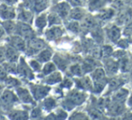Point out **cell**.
<instances>
[{
  "label": "cell",
  "mask_w": 132,
  "mask_h": 120,
  "mask_svg": "<svg viewBox=\"0 0 132 120\" xmlns=\"http://www.w3.org/2000/svg\"><path fill=\"white\" fill-rule=\"evenodd\" d=\"M0 15H1V17H4V18L8 19V18H12V17H14L15 14H14L13 9H11V8H9L8 6H6V5H3V6H1Z\"/></svg>",
  "instance_id": "obj_1"
},
{
  "label": "cell",
  "mask_w": 132,
  "mask_h": 120,
  "mask_svg": "<svg viewBox=\"0 0 132 120\" xmlns=\"http://www.w3.org/2000/svg\"><path fill=\"white\" fill-rule=\"evenodd\" d=\"M62 30L58 27H53L52 28L50 31H48L47 33V37L49 39H55V38H58L59 36H61L62 35Z\"/></svg>",
  "instance_id": "obj_2"
},
{
  "label": "cell",
  "mask_w": 132,
  "mask_h": 120,
  "mask_svg": "<svg viewBox=\"0 0 132 120\" xmlns=\"http://www.w3.org/2000/svg\"><path fill=\"white\" fill-rule=\"evenodd\" d=\"M20 32L26 38H30V36H31L32 33H33V31H32L31 27L24 24H20Z\"/></svg>",
  "instance_id": "obj_3"
},
{
  "label": "cell",
  "mask_w": 132,
  "mask_h": 120,
  "mask_svg": "<svg viewBox=\"0 0 132 120\" xmlns=\"http://www.w3.org/2000/svg\"><path fill=\"white\" fill-rule=\"evenodd\" d=\"M109 36L113 42L117 41L119 37V29L118 27H116V26L111 27L110 29V31H109Z\"/></svg>",
  "instance_id": "obj_4"
},
{
  "label": "cell",
  "mask_w": 132,
  "mask_h": 120,
  "mask_svg": "<svg viewBox=\"0 0 132 120\" xmlns=\"http://www.w3.org/2000/svg\"><path fill=\"white\" fill-rule=\"evenodd\" d=\"M13 40V44L15 48L17 49H20V50H24V42L22 38L18 36H15L12 38Z\"/></svg>",
  "instance_id": "obj_5"
},
{
  "label": "cell",
  "mask_w": 132,
  "mask_h": 120,
  "mask_svg": "<svg viewBox=\"0 0 132 120\" xmlns=\"http://www.w3.org/2000/svg\"><path fill=\"white\" fill-rule=\"evenodd\" d=\"M92 77L95 79L96 81H101L104 78V71L102 69H97L92 73Z\"/></svg>",
  "instance_id": "obj_6"
},
{
  "label": "cell",
  "mask_w": 132,
  "mask_h": 120,
  "mask_svg": "<svg viewBox=\"0 0 132 120\" xmlns=\"http://www.w3.org/2000/svg\"><path fill=\"white\" fill-rule=\"evenodd\" d=\"M30 46L32 47V49L40 50L44 47V42H42V40H31Z\"/></svg>",
  "instance_id": "obj_7"
},
{
  "label": "cell",
  "mask_w": 132,
  "mask_h": 120,
  "mask_svg": "<svg viewBox=\"0 0 132 120\" xmlns=\"http://www.w3.org/2000/svg\"><path fill=\"white\" fill-rule=\"evenodd\" d=\"M6 54H7V58H8V60H9L10 62H15V61H16L17 54H16V52H15L14 49H12V48L7 49Z\"/></svg>",
  "instance_id": "obj_8"
},
{
  "label": "cell",
  "mask_w": 132,
  "mask_h": 120,
  "mask_svg": "<svg viewBox=\"0 0 132 120\" xmlns=\"http://www.w3.org/2000/svg\"><path fill=\"white\" fill-rule=\"evenodd\" d=\"M11 117L13 120H26L27 116L24 112H15Z\"/></svg>",
  "instance_id": "obj_9"
},
{
  "label": "cell",
  "mask_w": 132,
  "mask_h": 120,
  "mask_svg": "<svg viewBox=\"0 0 132 120\" xmlns=\"http://www.w3.org/2000/svg\"><path fill=\"white\" fill-rule=\"evenodd\" d=\"M47 89L44 87H37V89L35 90V94L36 96V98H41V97H44V95L47 93Z\"/></svg>",
  "instance_id": "obj_10"
},
{
  "label": "cell",
  "mask_w": 132,
  "mask_h": 120,
  "mask_svg": "<svg viewBox=\"0 0 132 120\" xmlns=\"http://www.w3.org/2000/svg\"><path fill=\"white\" fill-rule=\"evenodd\" d=\"M19 95H20V97L22 98V99L24 100V101L30 102L32 100L31 98H30L29 93H28V91L26 90V89H19Z\"/></svg>",
  "instance_id": "obj_11"
},
{
  "label": "cell",
  "mask_w": 132,
  "mask_h": 120,
  "mask_svg": "<svg viewBox=\"0 0 132 120\" xmlns=\"http://www.w3.org/2000/svg\"><path fill=\"white\" fill-rule=\"evenodd\" d=\"M32 14L31 12L29 11H23L21 12L20 14V19L24 21H26V22H29L30 20H32Z\"/></svg>",
  "instance_id": "obj_12"
},
{
  "label": "cell",
  "mask_w": 132,
  "mask_h": 120,
  "mask_svg": "<svg viewBox=\"0 0 132 120\" xmlns=\"http://www.w3.org/2000/svg\"><path fill=\"white\" fill-rule=\"evenodd\" d=\"M3 100L6 102H12L15 100V97L10 91H6L3 95Z\"/></svg>",
  "instance_id": "obj_13"
},
{
  "label": "cell",
  "mask_w": 132,
  "mask_h": 120,
  "mask_svg": "<svg viewBox=\"0 0 132 120\" xmlns=\"http://www.w3.org/2000/svg\"><path fill=\"white\" fill-rule=\"evenodd\" d=\"M51 58V53L49 51H44L39 55V60L41 62H46Z\"/></svg>",
  "instance_id": "obj_14"
},
{
  "label": "cell",
  "mask_w": 132,
  "mask_h": 120,
  "mask_svg": "<svg viewBox=\"0 0 132 120\" xmlns=\"http://www.w3.org/2000/svg\"><path fill=\"white\" fill-rule=\"evenodd\" d=\"M82 15H83V11L81 9H79V8H76V9H74L73 11L72 12V17L74 19L81 18Z\"/></svg>",
  "instance_id": "obj_15"
},
{
  "label": "cell",
  "mask_w": 132,
  "mask_h": 120,
  "mask_svg": "<svg viewBox=\"0 0 132 120\" xmlns=\"http://www.w3.org/2000/svg\"><path fill=\"white\" fill-rule=\"evenodd\" d=\"M46 20H45V15H41L39 18H37L36 21V25L39 28H43L44 26H45Z\"/></svg>",
  "instance_id": "obj_16"
},
{
  "label": "cell",
  "mask_w": 132,
  "mask_h": 120,
  "mask_svg": "<svg viewBox=\"0 0 132 120\" xmlns=\"http://www.w3.org/2000/svg\"><path fill=\"white\" fill-rule=\"evenodd\" d=\"M61 80V75L59 73H54L53 75H52L51 77H49V79L47 80V81L49 83H54V82H58Z\"/></svg>",
  "instance_id": "obj_17"
},
{
  "label": "cell",
  "mask_w": 132,
  "mask_h": 120,
  "mask_svg": "<svg viewBox=\"0 0 132 120\" xmlns=\"http://www.w3.org/2000/svg\"><path fill=\"white\" fill-rule=\"evenodd\" d=\"M69 8H68V6L65 4H61L60 6H59V14H60L61 15H65L66 14L68 13Z\"/></svg>",
  "instance_id": "obj_18"
},
{
  "label": "cell",
  "mask_w": 132,
  "mask_h": 120,
  "mask_svg": "<svg viewBox=\"0 0 132 120\" xmlns=\"http://www.w3.org/2000/svg\"><path fill=\"white\" fill-rule=\"evenodd\" d=\"M107 68H108V70L110 71V72H116L117 71V64H116L115 62H109V63L107 64Z\"/></svg>",
  "instance_id": "obj_19"
},
{
  "label": "cell",
  "mask_w": 132,
  "mask_h": 120,
  "mask_svg": "<svg viewBox=\"0 0 132 120\" xmlns=\"http://www.w3.org/2000/svg\"><path fill=\"white\" fill-rule=\"evenodd\" d=\"M93 24H94V21L92 18H86L84 19L83 21V27H86V28H90L92 26H93Z\"/></svg>",
  "instance_id": "obj_20"
},
{
  "label": "cell",
  "mask_w": 132,
  "mask_h": 120,
  "mask_svg": "<svg viewBox=\"0 0 132 120\" xmlns=\"http://www.w3.org/2000/svg\"><path fill=\"white\" fill-rule=\"evenodd\" d=\"M122 110V106L119 105V104L116 103L114 104V105L111 106V111L112 113H116V114H119V112H120V111Z\"/></svg>",
  "instance_id": "obj_21"
},
{
  "label": "cell",
  "mask_w": 132,
  "mask_h": 120,
  "mask_svg": "<svg viewBox=\"0 0 132 120\" xmlns=\"http://www.w3.org/2000/svg\"><path fill=\"white\" fill-rule=\"evenodd\" d=\"M54 71V65L53 63H47L44 68V73H49Z\"/></svg>",
  "instance_id": "obj_22"
},
{
  "label": "cell",
  "mask_w": 132,
  "mask_h": 120,
  "mask_svg": "<svg viewBox=\"0 0 132 120\" xmlns=\"http://www.w3.org/2000/svg\"><path fill=\"white\" fill-rule=\"evenodd\" d=\"M127 93H128V92H127V90H124V89L118 91V93L115 95L116 99H121V98H124L125 97H126Z\"/></svg>",
  "instance_id": "obj_23"
},
{
  "label": "cell",
  "mask_w": 132,
  "mask_h": 120,
  "mask_svg": "<svg viewBox=\"0 0 132 120\" xmlns=\"http://www.w3.org/2000/svg\"><path fill=\"white\" fill-rule=\"evenodd\" d=\"M37 5H35V7H36V10L40 11V10H43L44 8H45L47 6V3L46 2H37Z\"/></svg>",
  "instance_id": "obj_24"
},
{
  "label": "cell",
  "mask_w": 132,
  "mask_h": 120,
  "mask_svg": "<svg viewBox=\"0 0 132 120\" xmlns=\"http://www.w3.org/2000/svg\"><path fill=\"white\" fill-rule=\"evenodd\" d=\"M112 14H113V12H112V11H110V10H107V11L103 12V13L101 14V16L102 17L103 19H107V18H109L110 16H111Z\"/></svg>",
  "instance_id": "obj_25"
},
{
  "label": "cell",
  "mask_w": 132,
  "mask_h": 120,
  "mask_svg": "<svg viewBox=\"0 0 132 120\" xmlns=\"http://www.w3.org/2000/svg\"><path fill=\"white\" fill-rule=\"evenodd\" d=\"M119 85V80L113 79V80L110 81V87H111L112 89H115V88H117Z\"/></svg>",
  "instance_id": "obj_26"
},
{
  "label": "cell",
  "mask_w": 132,
  "mask_h": 120,
  "mask_svg": "<svg viewBox=\"0 0 132 120\" xmlns=\"http://www.w3.org/2000/svg\"><path fill=\"white\" fill-rule=\"evenodd\" d=\"M72 120H88V118L83 115H76Z\"/></svg>",
  "instance_id": "obj_27"
},
{
  "label": "cell",
  "mask_w": 132,
  "mask_h": 120,
  "mask_svg": "<svg viewBox=\"0 0 132 120\" xmlns=\"http://www.w3.org/2000/svg\"><path fill=\"white\" fill-rule=\"evenodd\" d=\"M5 27L6 28H7L8 29V31H10L11 32L12 31V29H14V28H15V26H14V24L13 23H5Z\"/></svg>",
  "instance_id": "obj_28"
},
{
  "label": "cell",
  "mask_w": 132,
  "mask_h": 120,
  "mask_svg": "<svg viewBox=\"0 0 132 120\" xmlns=\"http://www.w3.org/2000/svg\"><path fill=\"white\" fill-rule=\"evenodd\" d=\"M56 19H59V18L55 15H52L51 17H50V21H51V23H53H53H60V21L56 20Z\"/></svg>",
  "instance_id": "obj_29"
},
{
  "label": "cell",
  "mask_w": 132,
  "mask_h": 120,
  "mask_svg": "<svg viewBox=\"0 0 132 120\" xmlns=\"http://www.w3.org/2000/svg\"><path fill=\"white\" fill-rule=\"evenodd\" d=\"M70 28L72 30V31H77L78 30V24H76V23H72V24H70Z\"/></svg>",
  "instance_id": "obj_30"
},
{
  "label": "cell",
  "mask_w": 132,
  "mask_h": 120,
  "mask_svg": "<svg viewBox=\"0 0 132 120\" xmlns=\"http://www.w3.org/2000/svg\"><path fill=\"white\" fill-rule=\"evenodd\" d=\"M5 76H6V72H5L2 68H0V79L4 78Z\"/></svg>",
  "instance_id": "obj_31"
},
{
  "label": "cell",
  "mask_w": 132,
  "mask_h": 120,
  "mask_svg": "<svg viewBox=\"0 0 132 120\" xmlns=\"http://www.w3.org/2000/svg\"><path fill=\"white\" fill-rule=\"evenodd\" d=\"M4 60V55H3V53L0 51V62H2Z\"/></svg>",
  "instance_id": "obj_32"
},
{
  "label": "cell",
  "mask_w": 132,
  "mask_h": 120,
  "mask_svg": "<svg viewBox=\"0 0 132 120\" xmlns=\"http://www.w3.org/2000/svg\"><path fill=\"white\" fill-rule=\"evenodd\" d=\"M3 35V28L0 26V36H2Z\"/></svg>",
  "instance_id": "obj_33"
},
{
  "label": "cell",
  "mask_w": 132,
  "mask_h": 120,
  "mask_svg": "<svg viewBox=\"0 0 132 120\" xmlns=\"http://www.w3.org/2000/svg\"><path fill=\"white\" fill-rule=\"evenodd\" d=\"M2 119H3V117L1 116H0V120H2Z\"/></svg>",
  "instance_id": "obj_34"
}]
</instances>
